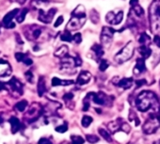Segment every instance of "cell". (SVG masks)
I'll use <instances>...</instances> for the list:
<instances>
[{"label":"cell","mask_w":160,"mask_h":144,"mask_svg":"<svg viewBox=\"0 0 160 144\" xmlns=\"http://www.w3.org/2000/svg\"><path fill=\"white\" fill-rule=\"evenodd\" d=\"M136 107L138 110L141 112L152 111V113L158 114L160 110V104L156 95L149 91L142 92L136 99Z\"/></svg>","instance_id":"6da1fadb"},{"label":"cell","mask_w":160,"mask_h":144,"mask_svg":"<svg viewBox=\"0 0 160 144\" xmlns=\"http://www.w3.org/2000/svg\"><path fill=\"white\" fill-rule=\"evenodd\" d=\"M86 10L83 5H78L72 12L71 19L66 26V30L73 31L80 29L86 23Z\"/></svg>","instance_id":"7a4b0ae2"},{"label":"cell","mask_w":160,"mask_h":144,"mask_svg":"<svg viewBox=\"0 0 160 144\" xmlns=\"http://www.w3.org/2000/svg\"><path fill=\"white\" fill-rule=\"evenodd\" d=\"M149 20L151 31L160 36V0H153L149 8Z\"/></svg>","instance_id":"3957f363"},{"label":"cell","mask_w":160,"mask_h":144,"mask_svg":"<svg viewBox=\"0 0 160 144\" xmlns=\"http://www.w3.org/2000/svg\"><path fill=\"white\" fill-rule=\"evenodd\" d=\"M135 45L133 42H129L125 46H123L116 55H115V61L119 64L124 63L129 60L134 55Z\"/></svg>","instance_id":"277c9868"},{"label":"cell","mask_w":160,"mask_h":144,"mask_svg":"<svg viewBox=\"0 0 160 144\" xmlns=\"http://www.w3.org/2000/svg\"><path fill=\"white\" fill-rule=\"evenodd\" d=\"M159 127H160V116L158 114L152 113L144 122L142 130L145 134L151 135L155 133Z\"/></svg>","instance_id":"5b68a950"},{"label":"cell","mask_w":160,"mask_h":144,"mask_svg":"<svg viewBox=\"0 0 160 144\" xmlns=\"http://www.w3.org/2000/svg\"><path fill=\"white\" fill-rule=\"evenodd\" d=\"M114 33L115 30L112 27H104L101 32V42L105 47H109L112 41H113V37H114Z\"/></svg>","instance_id":"8992f818"},{"label":"cell","mask_w":160,"mask_h":144,"mask_svg":"<svg viewBox=\"0 0 160 144\" xmlns=\"http://www.w3.org/2000/svg\"><path fill=\"white\" fill-rule=\"evenodd\" d=\"M27 28L25 29V34L26 38L29 41H35L37 40L41 34H42V28L41 27L38 26H31V27H26Z\"/></svg>","instance_id":"52a82bcc"},{"label":"cell","mask_w":160,"mask_h":144,"mask_svg":"<svg viewBox=\"0 0 160 144\" xmlns=\"http://www.w3.org/2000/svg\"><path fill=\"white\" fill-rule=\"evenodd\" d=\"M122 18H123V12L122 11H120L117 13H114L113 12H109L106 15V21L112 26L119 25L122 22Z\"/></svg>","instance_id":"ba28073f"},{"label":"cell","mask_w":160,"mask_h":144,"mask_svg":"<svg viewBox=\"0 0 160 144\" xmlns=\"http://www.w3.org/2000/svg\"><path fill=\"white\" fill-rule=\"evenodd\" d=\"M57 12V9H50L49 11L47 12H44L42 10H40V12H39V20L44 24H49L52 22L55 14Z\"/></svg>","instance_id":"9c48e42d"},{"label":"cell","mask_w":160,"mask_h":144,"mask_svg":"<svg viewBox=\"0 0 160 144\" xmlns=\"http://www.w3.org/2000/svg\"><path fill=\"white\" fill-rule=\"evenodd\" d=\"M91 96V99L97 105H103L107 106L108 102V96H107L104 92H90L89 93Z\"/></svg>","instance_id":"30bf717a"},{"label":"cell","mask_w":160,"mask_h":144,"mask_svg":"<svg viewBox=\"0 0 160 144\" xmlns=\"http://www.w3.org/2000/svg\"><path fill=\"white\" fill-rule=\"evenodd\" d=\"M8 85L10 86V88L13 93H17L18 95H21L23 93V84L16 77H12L9 81Z\"/></svg>","instance_id":"8fae6325"},{"label":"cell","mask_w":160,"mask_h":144,"mask_svg":"<svg viewBox=\"0 0 160 144\" xmlns=\"http://www.w3.org/2000/svg\"><path fill=\"white\" fill-rule=\"evenodd\" d=\"M12 67L4 59H0V77H7L12 74Z\"/></svg>","instance_id":"7c38bea8"},{"label":"cell","mask_w":160,"mask_h":144,"mask_svg":"<svg viewBox=\"0 0 160 144\" xmlns=\"http://www.w3.org/2000/svg\"><path fill=\"white\" fill-rule=\"evenodd\" d=\"M92 79V75L90 72L88 71H82L81 73L79 74L77 79H76V84L79 86H82V85H86L88 84Z\"/></svg>","instance_id":"4fadbf2b"},{"label":"cell","mask_w":160,"mask_h":144,"mask_svg":"<svg viewBox=\"0 0 160 144\" xmlns=\"http://www.w3.org/2000/svg\"><path fill=\"white\" fill-rule=\"evenodd\" d=\"M42 112V108L40 107V106L37 105V104H33V105L31 106L30 109L28 110L27 116L28 115L30 118H32V120H31V122H32L36 121V120L40 117V115H41Z\"/></svg>","instance_id":"5bb4252c"},{"label":"cell","mask_w":160,"mask_h":144,"mask_svg":"<svg viewBox=\"0 0 160 144\" xmlns=\"http://www.w3.org/2000/svg\"><path fill=\"white\" fill-rule=\"evenodd\" d=\"M146 71V65H145V59L142 57H139L136 61V66L134 68V74L135 75H139L143 72Z\"/></svg>","instance_id":"9a60e30c"},{"label":"cell","mask_w":160,"mask_h":144,"mask_svg":"<svg viewBox=\"0 0 160 144\" xmlns=\"http://www.w3.org/2000/svg\"><path fill=\"white\" fill-rule=\"evenodd\" d=\"M18 12H19V10H18V9H15V10H13V11L8 12V13L4 16V18H3V24L5 25L6 27H8L12 23V19H13L15 16H17Z\"/></svg>","instance_id":"2e32d148"},{"label":"cell","mask_w":160,"mask_h":144,"mask_svg":"<svg viewBox=\"0 0 160 144\" xmlns=\"http://www.w3.org/2000/svg\"><path fill=\"white\" fill-rule=\"evenodd\" d=\"M122 119H117L116 121L109 122L108 127V129H109V131L111 133H115V132H117L119 130H122Z\"/></svg>","instance_id":"e0dca14e"},{"label":"cell","mask_w":160,"mask_h":144,"mask_svg":"<svg viewBox=\"0 0 160 144\" xmlns=\"http://www.w3.org/2000/svg\"><path fill=\"white\" fill-rule=\"evenodd\" d=\"M10 123L12 125V134H16L21 129V125L22 124H21L20 121L17 118H15V117L11 118L10 119Z\"/></svg>","instance_id":"ac0fdd59"},{"label":"cell","mask_w":160,"mask_h":144,"mask_svg":"<svg viewBox=\"0 0 160 144\" xmlns=\"http://www.w3.org/2000/svg\"><path fill=\"white\" fill-rule=\"evenodd\" d=\"M134 81L133 78H122L119 80V83L117 84L120 88H122L123 90H128L132 87Z\"/></svg>","instance_id":"d6986e66"},{"label":"cell","mask_w":160,"mask_h":144,"mask_svg":"<svg viewBox=\"0 0 160 144\" xmlns=\"http://www.w3.org/2000/svg\"><path fill=\"white\" fill-rule=\"evenodd\" d=\"M68 52H69V48L67 45H61L55 53L54 55L58 57H60V58H63L65 57L68 56Z\"/></svg>","instance_id":"ffe728a7"},{"label":"cell","mask_w":160,"mask_h":144,"mask_svg":"<svg viewBox=\"0 0 160 144\" xmlns=\"http://www.w3.org/2000/svg\"><path fill=\"white\" fill-rule=\"evenodd\" d=\"M73 84L72 80H62L59 79L58 77H54L52 79V86L57 87V86H68V85H72Z\"/></svg>","instance_id":"44dd1931"},{"label":"cell","mask_w":160,"mask_h":144,"mask_svg":"<svg viewBox=\"0 0 160 144\" xmlns=\"http://www.w3.org/2000/svg\"><path fill=\"white\" fill-rule=\"evenodd\" d=\"M138 52L140 53L142 58H144V59L150 57V56L152 54V50H151V48L148 45H141L138 48Z\"/></svg>","instance_id":"7402d4cb"},{"label":"cell","mask_w":160,"mask_h":144,"mask_svg":"<svg viewBox=\"0 0 160 144\" xmlns=\"http://www.w3.org/2000/svg\"><path fill=\"white\" fill-rule=\"evenodd\" d=\"M46 92V86H45V80L42 77H40L38 82V93L39 96H42L44 92Z\"/></svg>","instance_id":"603a6c76"},{"label":"cell","mask_w":160,"mask_h":144,"mask_svg":"<svg viewBox=\"0 0 160 144\" xmlns=\"http://www.w3.org/2000/svg\"><path fill=\"white\" fill-rule=\"evenodd\" d=\"M92 51L95 54V57H98V58H101L104 55V49L102 47L101 44H94L92 47Z\"/></svg>","instance_id":"cb8c5ba5"},{"label":"cell","mask_w":160,"mask_h":144,"mask_svg":"<svg viewBox=\"0 0 160 144\" xmlns=\"http://www.w3.org/2000/svg\"><path fill=\"white\" fill-rule=\"evenodd\" d=\"M139 43H141L142 45H148V43L151 42V38L149 35H147L146 33H141L140 37L138 39Z\"/></svg>","instance_id":"d4e9b609"},{"label":"cell","mask_w":160,"mask_h":144,"mask_svg":"<svg viewBox=\"0 0 160 144\" xmlns=\"http://www.w3.org/2000/svg\"><path fill=\"white\" fill-rule=\"evenodd\" d=\"M28 10L27 8L23 9V10L21 11V12H18V15L16 16L17 22H18V23H23V21H24L25 18H26V15L28 14Z\"/></svg>","instance_id":"484cf974"},{"label":"cell","mask_w":160,"mask_h":144,"mask_svg":"<svg viewBox=\"0 0 160 144\" xmlns=\"http://www.w3.org/2000/svg\"><path fill=\"white\" fill-rule=\"evenodd\" d=\"M28 107V101L26 100H23V101H20L19 103H17L15 105V108L19 111V112H24L26 110Z\"/></svg>","instance_id":"4316f807"},{"label":"cell","mask_w":160,"mask_h":144,"mask_svg":"<svg viewBox=\"0 0 160 144\" xmlns=\"http://www.w3.org/2000/svg\"><path fill=\"white\" fill-rule=\"evenodd\" d=\"M98 132H99V134L104 137V139H106L107 141H108V142H111V137H110V135H109V133L107 131V130H105V129H103V128H100L99 130H98Z\"/></svg>","instance_id":"83f0119b"},{"label":"cell","mask_w":160,"mask_h":144,"mask_svg":"<svg viewBox=\"0 0 160 144\" xmlns=\"http://www.w3.org/2000/svg\"><path fill=\"white\" fill-rule=\"evenodd\" d=\"M92 118L90 117V116H84L82 118V121H81V123H82V126L83 127H89V125L92 122Z\"/></svg>","instance_id":"f1b7e54d"},{"label":"cell","mask_w":160,"mask_h":144,"mask_svg":"<svg viewBox=\"0 0 160 144\" xmlns=\"http://www.w3.org/2000/svg\"><path fill=\"white\" fill-rule=\"evenodd\" d=\"M60 39H61V41H64V42H72V36L71 35L70 31L65 30L64 33L60 36Z\"/></svg>","instance_id":"f546056e"},{"label":"cell","mask_w":160,"mask_h":144,"mask_svg":"<svg viewBox=\"0 0 160 144\" xmlns=\"http://www.w3.org/2000/svg\"><path fill=\"white\" fill-rule=\"evenodd\" d=\"M71 139H72V144H83L84 141H85L83 137H79V136H72Z\"/></svg>","instance_id":"4dcf8cb0"},{"label":"cell","mask_w":160,"mask_h":144,"mask_svg":"<svg viewBox=\"0 0 160 144\" xmlns=\"http://www.w3.org/2000/svg\"><path fill=\"white\" fill-rule=\"evenodd\" d=\"M86 139L92 143V144H94V143H97L99 141V137L95 135H87L86 136Z\"/></svg>","instance_id":"1f68e13d"},{"label":"cell","mask_w":160,"mask_h":144,"mask_svg":"<svg viewBox=\"0 0 160 144\" xmlns=\"http://www.w3.org/2000/svg\"><path fill=\"white\" fill-rule=\"evenodd\" d=\"M108 66H109L108 61L106 60V59H102L101 62H100V65H99V69H100V71L104 72V71H106L108 68Z\"/></svg>","instance_id":"d6a6232c"},{"label":"cell","mask_w":160,"mask_h":144,"mask_svg":"<svg viewBox=\"0 0 160 144\" xmlns=\"http://www.w3.org/2000/svg\"><path fill=\"white\" fill-rule=\"evenodd\" d=\"M25 76H26V77H27V79H28V81L29 82V83H33L34 81V76H33V74H32V72L31 71H28V72H26V74H25Z\"/></svg>","instance_id":"836d02e7"},{"label":"cell","mask_w":160,"mask_h":144,"mask_svg":"<svg viewBox=\"0 0 160 144\" xmlns=\"http://www.w3.org/2000/svg\"><path fill=\"white\" fill-rule=\"evenodd\" d=\"M72 41H73L75 43L79 44L80 42H82V37H81V34H80V33H76V34H74V35L72 36Z\"/></svg>","instance_id":"e575fe53"},{"label":"cell","mask_w":160,"mask_h":144,"mask_svg":"<svg viewBox=\"0 0 160 144\" xmlns=\"http://www.w3.org/2000/svg\"><path fill=\"white\" fill-rule=\"evenodd\" d=\"M67 130H68V126H67L66 124H62V125H59V126L56 127V131H57L58 133L63 134V133H65Z\"/></svg>","instance_id":"d590c367"},{"label":"cell","mask_w":160,"mask_h":144,"mask_svg":"<svg viewBox=\"0 0 160 144\" xmlns=\"http://www.w3.org/2000/svg\"><path fill=\"white\" fill-rule=\"evenodd\" d=\"M27 57V55L23 54V53H16L15 54V58L17 61H20V62H23Z\"/></svg>","instance_id":"8d00e7d4"},{"label":"cell","mask_w":160,"mask_h":144,"mask_svg":"<svg viewBox=\"0 0 160 144\" xmlns=\"http://www.w3.org/2000/svg\"><path fill=\"white\" fill-rule=\"evenodd\" d=\"M74 64H75V67H79L82 65V60L80 58L79 56H76L74 57Z\"/></svg>","instance_id":"74e56055"},{"label":"cell","mask_w":160,"mask_h":144,"mask_svg":"<svg viewBox=\"0 0 160 144\" xmlns=\"http://www.w3.org/2000/svg\"><path fill=\"white\" fill-rule=\"evenodd\" d=\"M62 23H63V17H62V16H59V17L58 18V20L56 21L54 27H59Z\"/></svg>","instance_id":"f35d334b"},{"label":"cell","mask_w":160,"mask_h":144,"mask_svg":"<svg viewBox=\"0 0 160 144\" xmlns=\"http://www.w3.org/2000/svg\"><path fill=\"white\" fill-rule=\"evenodd\" d=\"M39 144H52V142L48 139V138H45V137H42L39 140Z\"/></svg>","instance_id":"ab89813d"},{"label":"cell","mask_w":160,"mask_h":144,"mask_svg":"<svg viewBox=\"0 0 160 144\" xmlns=\"http://www.w3.org/2000/svg\"><path fill=\"white\" fill-rule=\"evenodd\" d=\"M72 98H73L72 93H66V94L63 96V99L66 100V101H70V100H72Z\"/></svg>","instance_id":"60d3db41"},{"label":"cell","mask_w":160,"mask_h":144,"mask_svg":"<svg viewBox=\"0 0 160 144\" xmlns=\"http://www.w3.org/2000/svg\"><path fill=\"white\" fill-rule=\"evenodd\" d=\"M23 62H24V63H25V64H26L27 66H30V65H31V64L33 63L32 59H31V58H29V57H26V59H25V60H24Z\"/></svg>","instance_id":"b9f144b4"},{"label":"cell","mask_w":160,"mask_h":144,"mask_svg":"<svg viewBox=\"0 0 160 144\" xmlns=\"http://www.w3.org/2000/svg\"><path fill=\"white\" fill-rule=\"evenodd\" d=\"M153 42H154L158 47H160V36H154V38H153Z\"/></svg>","instance_id":"7bdbcfd3"},{"label":"cell","mask_w":160,"mask_h":144,"mask_svg":"<svg viewBox=\"0 0 160 144\" xmlns=\"http://www.w3.org/2000/svg\"><path fill=\"white\" fill-rule=\"evenodd\" d=\"M4 90H7V84L0 82V91H4Z\"/></svg>","instance_id":"ee69618b"},{"label":"cell","mask_w":160,"mask_h":144,"mask_svg":"<svg viewBox=\"0 0 160 144\" xmlns=\"http://www.w3.org/2000/svg\"><path fill=\"white\" fill-rule=\"evenodd\" d=\"M137 84H138V87H140L141 85H143V84H146V81H145L144 79L138 80V81H137Z\"/></svg>","instance_id":"f6af8a7d"},{"label":"cell","mask_w":160,"mask_h":144,"mask_svg":"<svg viewBox=\"0 0 160 144\" xmlns=\"http://www.w3.org/2000/svg\"><path fill=\"white\" fill-rule=\"evenodd\" d=\"M16 35V38H17V42H18V43H20V44H23V41L21 40V38L19 39V36H18V34H15Z\"/></svg>","instance_id":"bcb514c9"},{"label":"cell","mask_w":160,"mask_h":144,"mask_svg":"<svg viewBox=\"0 0 160 144\" xmlns=\"http://www.w3.org/2000/svg\"><path fill=\"white\" fill-rule=\"evenodd\" d=\"M154 144H160V140H158V141H157V142H155Z\"/></svg>","instance_id":"7dc6e473"},{"label":"cell","mask_w":160,"mask_h":144,"mask_svg":"<svg viewBox=\"0 0 160 144\" xmlns=\"http://www.w3.org/2000/svg\"><path fill=\"white\" fill-rule=\"evenodd\" d=\"M159 84H160V82H159Z\"/></svg>","instance_id":"c3c4849f"}]
</instances>
